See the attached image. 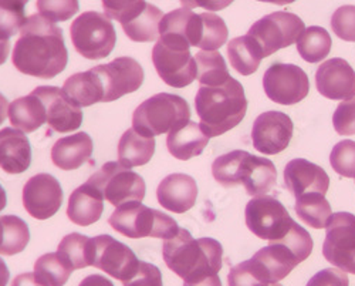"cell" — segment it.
<instances>
[{
    "label": "cell",
    "instance_id": "cell-1",
    "mask_svg": "<svg viewBox=\"0 0 355 286\" xmlns=\"http://www.w3.org/2000/svg\"><path fill=\"white\" fill-rule=\"evenodd\" d=\"M67 59L62 28L40 15L28 16L15 43L13 66L27 76L53 78L66 69Z\"/></svg>",
    "mask_w": 355,
    "mask_h": 286
},
{
    "label": "cell",
    "instance_id": "cell-2",
    "mask_svg": "<svg viewBox=\"0 0 355 286\" xmlns=\"http://www.w3.org/2000/svg\"><path fill=\"white\" fill-rule=\"evenodd\" d=\"M222 255L223 248L219 241L214 238L195 239L184 228L173 238L166 239L162 246L166 267L188 283L218 275L222 269Z\"/></svg>",
    "mask_w": 355,
    "mask_h": 286
},
{
    "label": "cell",
    "instance_id": "cell-3",
    "mask_svg": "<svg viewBox=\"0 0 355 286\" xmlns=\"http://www.w3.org/2000/svg\"><path fill=\"white\" fill-rule=\"evenodd\" d=\"M195 108L202 131L209 138L222 135L246 116L248 100L243 85L233 77L216 87L200 85L195 97Z\"/></svg>",
    "mask_w": 355,
    "mask_h": 286
},
{
    "label": "cell",
    "instance_id": "cell-4",
    "mask_svg": "<svg viewBox=\"0 0 355 286\" xmlns=\"http://www.w3.org/2000/svg\"><path fill=\"white\" fill-rule=\"evenodd\" d=\"M214 178L226 188L245 185L249 195H268L277 181L273 161L252 155L248 151L234 150L218 157L212 164Z\"/></svg>",
    "mask_w": 355,
    "mask_h": 286
},
{
    "label": "cell",
    "instance_id": "cell-5",
    "mask_svg": "<svg viewBox=\"0 0 355 286\" xmlns=\"http://www.w3.org/2000/svg\"><path fill=\"white\" fill-rule=\"evenodd\" d=\"M108 224L116 233L132 239L138 238H173L181 230L169 215L148 208L139 201L125 203L116 207L108 218Z\"/></svg>",
    "mask_w": 355,
    "mask_h": 286
},
{
    "label": "cell",
    "instance_id": "cell-6",
    "mask_svg": "<svg viewBox=\"0 0 355 286\" xmlns=\"http://www.w3.org/2000/svg\"><path fill=\"white\" fill-rule=\"evenodd\" d=\"M191 108L185 99L158 93L139 104L132 114V128L145 137L171 133L189 121Z\"/></svg>",
    "mask_w": 355,
    "mask_h": 286
},
{
    "label": "cell",
    "instance_id": "cell-7",
    "mask_svg": "<svg viewBox=\"0 0 355 286\" xmlns=\"http://www.w3.org/2000/svg\"><path fill=\"white\" fill-rule=\"evenodd\" d=\"M189 49L188 43L172 37H159L153 49L154 67L171 87L184 89L198 77L196 60Z\"/></svg>",
    "mask_w": 355,
    "mask_h": 286
},
{
    "label": "cell",
    "instance_id": "cell-8",
    "mask_svg": "<svg viewBox=\"0 0 355 286\" xmlns=\"http://www.w3.org/2000/svg\"><path fill=\"white\" fill-rule=\"evenodd\" d=\"M74 49L84 59L100 60L115 47L116 35L110 19L98 12L81 13L70 27Z\"/></svg>",
    "mask_w": 355,
    "mask_h": 286
},
{
    "label": "cell",
    "instance_id": "cell-9",
    "mask_svg": "<svg viewBox=\"0 0 355 286\" xmlns=\"http://www.w3.org/2000/svg\"><path fill=\"white\" fill-rule=\"evenodd\" d=\"M88 183L94 185L103 198L114 207L131 201L141 203L145 198L144 178L120 162L104 164L96 174L88 178Z\"/></svg>",
    "mask_w": 355,
    "mask_h": 286
},
{
    "label": "cell",
    "instance_id": "cell-10",
    "mask_svg": "<svg viewBox=\"0 0 355 286\" xmlns=\"http://www.w3.org/2000/svg\"><path fill=\"white\" fill-rule=\"evenodd\" d=\"M245 217L249 230L257 238L269 242L283 239L295 222L279 199L270 195L252 198L246 205Z\"/></svg>",
    "mask_w": 355,
    "mask_h": 286
},
{
    "label": "cell",
    "instance_id": "cell-11",
    "mask_svg": "<svg viewBox=\"0 0 355 286\" xmlns=\"http://www.w3.org/2000/svg\"><path fill=\"white\" fill-rule=\"evenodd\" d=\"M303 32L304 23L299 16L290 12H275L253 23L248 36L257 43L263 56L268 57L297 42Z\"/></svg>",
    "mask_w": 355,
    "mask_h": 286
},
{
    "label": "cell",
    "instance_id": "cell-12",
    "mask_svg": "<svg viewBox=\"0 0 355 286\" xmlns=\"http://www.w3.org/2000/svg\"><path fill=\"white\" fill-rule=\"evenodd\" d=\"M322 255L331 265L345 274L355 269V215L336 212L327 224Z\"/></svg>",
    "mask_w": 355,
    "mask_h": 286
},
{
    "label": "cell",
    "instance_id": "cell-13",
    "mask_svg": "<svg viewBox=\"0 0 355 286\" xmlns=\"http://www.w3.org/2000/svg\"><path fill=\"white\" fill-rule=\"evenodd\" d=\"M263 89L272 101L282 106L297 104L310 93V81L306 72L286 63H276L266 70Z\"/></svg>",
    "mask_w": 355,
    "mask_h": 286
},
{
    "label": "cell",
    "instance_id": "cell-14",
    "mask_svg": "<svg viewBox=\"0 0 355 286\" xmlns=\"http://www.w3.org/2000/svg\"><path fill=\"white\" fill-rule=\"evenodd\" d=\"M139 264L135 253L112 237L98 235L92 238V267L107 275L125 282L137 274Z\"/></svg>",
    "mask_w": 355,
    "mask_h": 286
},
{
    "label": "cell",
    "instance_id": "cell-15",
    "mask_svg": "<svg viewBox=\"0 0 355 286\" xmlns=\"http://www.w3.org/2000/svg\"><path fill=\"white\" fill-rule=\"evenodd\" d=\"M104 87V103L115 101L137 92L144 81L141 65L131 57H118L108 65L93 67Z\"/></svg>",
    "mask_w": 355,
    "mask_h": 286
},
{
    "label": "cell",
    "instance_id": "cell-16",
    "mask_svg": "<svg viewBox=\"0 0 355 286\" xmlns=\"http://www.w3.org/2000/svg\"><path fill=\"white\" fill-rule=\"evenodd\" d=\"M291 138L293 121L282 111H266L253 123V147L266 155H276L286 150Z\"/></svg>",
    "mask_w": 355,
    "mask_h": 286
},
{
    "label": "cell",
    "instance_id": "cell-17",
    "mask_svg": "<svg viewBox=\"0 0 355 286\" xmlns=\"http://www.w3.org/2000/svg\"><path fill=\"white\" fill-rule=\"evenodd\" d=\"M23 207L35 219L51 218L62 207L63 190L53 176L37 174L23 187Z\"/></svg>",
    "mask_w": 355,
    "mask_h": 286
},
{
    "label": "cell",
    "instance_id": "cell-18",
    "mask_svg": "<svg viewBox=\"0 0 355 286\" xmlns=\"http://www.w3.org/2000/svg\"><path fill=\"white\" fill-rule=\"evenodd\" d=\"M46 107L47 124L57 133L77 130L83 123L81 108L63 92L53 85H40L32 92Z\"/></svg>",
    "mask_w": 355,
    "mask_h": 286
},
{
    "label": "cell",
    "instance_id": "cell-19",
    "mask_svg": "<svg viewBox=\"0 0 355 286\" xmlns=\"http://www.w3.org/2000/svg\"><path fill=\"white\" fill-rule=\"evenodd\" d=\"M315 85L321 96L348 101L355 97V70L340 57L324 62L315 72Z\"/></svg>",
    "mask_w": 355,
    "mask_h": 286
},
{
    "label": "cell",
    "instance_id": "cell-20",
    "mask_svg": "<svg viewBox=\"0 0 355 286\" xmlns=\"http://www.w3.org/2000/svg\"><path fill=\"white\" fill-rule=\"evenodd\" d=\"M284 184L294 198L318 192L325 195L330 187V178L325 171L304 158H295L284 167Z\"/></svg>",
    "mask_w": 355,
    "mask_h": 286
},
{
    "label": "cell",
    "instance_id": "cell-21",
    "mask_svg": "<svg viewBox=\"0 0 355 286\" xmlns=\"http://www.w3.org/2000/svg\"><path fill=\"white\" fill-rule=\"evenodd\" d=\"M157 198L162 208L175 214H184L189 211L196 203V181L187 174H169L159 183Z\"/></svg>",
    "mask_w": 355,
    "mask_h": 286
},
{
    "label": "cell",
    "instance_id": "cell-22",
    "mask_svg": "<svg viewBox=\"0 0 355 286\" xmlns=\"http://www.w3.org/2000/svg\"><path fill=\"white\" fill-rule=\"evenodd\" d=\"M31 162L32 149L26 134L12 127L0 130V168L9 174H20Z\"/></svg>",
    "mask_w": 355,
    "mask_h": 286
},
{
    "label": "cell",
    "instance_id": "cell-23",
    "mask_svg": "<svg viewBox=\"0 0 355 286\" xmlns=\"http://www.w3.org/2000/svg\"><path fill=\"white\" fill-rule=\"evenodd\" d=\"M103 201L104 198L100 191L87 181L71 192L67 205V217L73 224L80 226L93 225L101 218L104 211Z\"/></svg>",
    "mask_w": 355,
    "mask_h": 286
},
{
    "label": "cell",
    "instance_id": "cell-24",
    "mask_svg": "<svg viewBox=\"0 0 355 286\" xmlns=\"http://www.w3.org/2000/svg\"><path fill=\"white\" fill-rule=\"evenodd\" d=\"M92 155L93 140L87 133H77L57 140L51 149L53 164L64 171L80 168Z\"/></svg>",
    "mask_w": 355,
    "mask_h": 286
},
{
    "label": "cell",
    "instance_id": "cell-25",
    "mask_svg": "<svg viewBox=\"0 0 355 286\" xmlns=\"http://www.w3.org/2000/svg\"><path fill=\"white\" fill-rule=\"evenodd\" d=\"M209 137L206 135L200 126L195 121H188L168 133L166 147L171 155L181 161H188L203 153L208 146Z\"/></svg>",
    "mask_w": 355,
    "mask_h": 286
},
{
    "label": "cell",
    "instance_id": "cell-26",
    "mask_svg": "<svg viewBox=\"0 0 355 286\" xmlns=\"http://www.w3.org/2000/svg\"><path fill=\"white\" fill-rule=\"evenodd\" d=\"M8 116L12 127L21 133H33L47 123L46 107L43 101L33 93L16 99L9 104Z\"/></svg>",
    "mask_w": 355,
    "mask_h": 286
},
{
    "label": "cell",
    "instance_id": "cell-27",
    "mask_svg": "<svg viewBox=\"0 0 355 286\" xmlns=\"http://www.w3.org/2000/svg\"><path fill=\"white\" fill-rule=\"evenodd\" d=\"M63 92L80 108L104 103L103 83L93 69L70 76L63 84Z\"/></svg>",
    "mask_w": 355,
    "mask_h": 286
},
{
    "label": "cell",
    "instance_id": "cell-28",
    "mask_svg": "<svg viewBox=\"0 0 355 286\" xmlns=\"http://www.w3.org/2000/svg\"><path fill=\"white\" fill-rule=\"evenodd\" d=\"M154 153L155 138L145 137L134 128L127 130L118 142V162L130 169L150 162Z\"/></svg>",
    "mask_w": 355,
    "mask_h": 286
},
{
    "label": "cell",
    "instance_id": "cell-29",
    "mask_svg": "<svg viewBox=\"0 0 355 286\" xmlns=\"http://www.w3.org/2000/svg\"><path fill=\"white\" fill-rule=\"evenodd\" d=\"M227 57L230 66L242 76L253 74L263 59V51L257 43L246 36L236 37L227 44Z\"/></svg>",
    "mask_w": 355,
    "mask_h": 286
},
{
    "label": "cell",
    "instance_id": "cell-30",
    "mask_svg": "<svg viewBox=\"0 0 355 286\" xmlns=\"http://www.w3.org/2000/svg\"><path fill=\"white\" fill-rule=\"evenodd\" d=\"M294 211L304 224L315 228V230H321V228L327 226L333 215L327 198L318 192H311L295 198Z\"/></svg>",
    "mask_w": 355,
    "mask_h": 286
},
{
    "label": "cell",
    "instance_id": "cell-31",
    "mask_svg": "<svg viewBox=\"0 0 355 286\" xmlns=\"http://www.w3.org/2000/svg\"><path fill=\"white\" fill-rule=\"evenodd\" d=\"M162 17V12L157 6L146 3L144 10L138 16H135L131 22L123 24L124 33L132 42H154L159 36V23Z\"/></svg>",
    "mask_w": 355,
    "mask_h": 286
},
{
    "label": "cell",
    "instance_id": "cell-32",
    "mask_svg": "<svg viewBox=\"0 0 355 286\" xmlns=\"http://www.w3.org/2000/svg\"><path fill=\"white\" fill-rule=\"evenodd\" d=\"M297 51L307 63H318L330 54L331 37L324 27L310 26L297 39Z\"/></svg>",
    "mask_w": 355,
    "mask_h": 286
},
{
    "label": "cell",
    "instance_id": "cell-33",
    "mask_svg": "<svg viewBox=\"0 0 355 286\" xmlns=\"http://www.w3.org/2000/svg\"><path fill=\"white\" fill-rule=\"evenodd\" d=\"M198 66V80L200 85L206 87H216L225 84L232 76L227 72V66L220 53L215 51H199L195 56Z\"/></svg>",
    "mask_w": 355,
    "mask_h": 286
},
{
    "label": "cell",
    "instance_id": "cell-34",
    "mask_svg": "<svg viewBox=\"0 0 355 286\" xmlns=\"http://www.w3.org/2000/svg\"><path fill=\"white\" fill-rule=\"evenodd\" d=\"M73 271L57 252L42 255L35 264V276L44 286H64Z\"/></svg>",
    "mask_w": 355,
    "mask_h": 286
},
{
    "label": "cell",
    "instance_id": "cell-35",
    "mask_svg": "<svg viewBox=\"0 0 355 286\" xmlns=\"http://www.w3.org/2000/svg\"><path fill=\"white\" fill-rule=\"evenodd\" d=\"M57 253L67 261L74 271L92 267V238L77 233L69 234L58 244Z\"/></svg>",
    "mask_w": 355,
    "mask_h": 286
},
{
    "label": "cell",
    "instance_id": "cell-36",
    "mask_svg": "<svg viewBox=\"0 0 355 286\" xmlns=\"http://www.w3.org/2000/svg\"><path fill=\"white\" fill-rule=\"evenodd\" d=\"M199 24V37L196 47L205 51H215L222 47L229 36L225 20L215 13H202Z\"/></svg>",
    "mask_w": 355,
    "mask_h": 286
},
{
    "label": "cell",
    "instance_id": "cell-37",
    "mask_svg": "<svg viewBox=\"0 0 355 286\" xmlns=\"http://www.w3.org/2000/svg\"><path fill=\"white\" fill-rule=\"evenodd\" d=\"M229 286H270V278L263 264L252 256L250 260L233 267L227 275Z\"/></svg>",
    "mask_w": 355,
    "mask_h": 286
},
{
    "label": "cell",
    "instance_id": "cell-38",
    "mask_svg": "<svg viewBox=\"0 0 355 286\" xmlns=\"http://www.w3.org/2000/svg\"><path fill=\"white\" fill-rule=\"evenodd\" d=\"M24 2L21 0H0V40L9 42L26 22Z\"/></svg>",
    "mask_w": 355,
    "mask_h": 286
},
{
    "label": "cell",
    "instance_id": "cell-39",
    "mask_svg": "<svg viewBox=\"0 0 355 286\" xmlns=\"http://www.w3.org/2000/svg\"><path fill=\"white\" fill-rule=\"evenodd\" d=\"M5 244L0 253L2 255H16L20 253L31 241V233H28L27 224L16 215H5Z\"/></svg>",
    "mask_w": 355,
    "mask_h": 286
},
{
    "label": "cell",
    "instance_id": "cell-40",
    "mask_svg": "<svg viewBox=\"0 0 355 286\" xmlns=\"http://www.w3.org/2000/svg\"><path fill=\"white\" fill-rule=\"evenodd\" d=\"M330 164L341 177L355 178V141L337 142L330 154Z\"/></svg>",
    "mask_w": 355,
    "mask_h": 286
},
{
    "label": "cell",
    "instance_id": "cell-41",
    "mask_svg": "<svg viewBox=\"0 0 355 286\" xmlns=\"http://www.w3.org/2000/svg\"><path fill=\"white\" fill-rule=\"evenodd\" d=\"M36 8L51 23L66 22L78 12V0H37Z\"/></svg>",
    "mask_w": 355,
    "mask_h": 286
},
{
    "label": "cell",
    "instance_id": "cell-42",
    "mask_svg": "<svg viewBox=\"0 0 355 286\" xmlns=\"http://www.w3.org/2000/svg\"><path fill=\"white\" fill-rule=\"evenodd\" d=\"M101 2L105 16L120 22L121 26L138 16L146 5L145 0H101Z\"/></svg>",
    "mask_w": 355,
    "mask_h": 286
},
{
    "label": "cell",
    "instance_id": "cell-43",
    "mask_svg": "<svg viewBox=\"0 0 355 286\" xmlns=\"http://www.w3.org/2000/svg\"><path fill=\"white\" fill-rule=\"evenodd\" d=\"M331 28L336 36L355 43V6L344 5L331 16Z\"/></svg>",
    "mask_w": 355,
    "mask_h": 286
},
{
    "label": "cell",
    "instance_id": "cell-44",
    "mask_svg": "<svg viewBox=\"0 0 355 286\" xmlns=\"http://www.w3.org/2000/svg\"><path fill=\"white\" fill-rule=\"evenodd\" d=\"M333 126L340 135L355 134V99L341 101L337 106L333 114Z\"/></svg>",
    "mask_w": 355,
    "mask_h": 286
},
{
    "label": "cell",
    "instance_id": "cell-45",
    "mask_svg": "<svg viewBox=\"0 0 355 286\" xmlns=\"http://www.w3.org/2000/svg\"><path fill=\"white\" fill-rule=\"evenodd\" d=\"M123 283L124 286H162V275L155 265L141 262L137 274Z\"/></svg>",
    "mask_w": 355,
    "mask_h": 286
},
{
    "label": "cell",
    "instance_id": "cell-46",
    "mask_svg": "<svg viewBox=\"0 0 355 286\" xmlns=\"http://www.w3.org/2000/svg\"><path fill=\"white\" fill-rule=\"evenodd\" d=\"M307 286H349V280L345 272L336 268H327L310 278Z\"/></svg>",
    "mask_w": 355,
    "mask_h": 286
},
{
    "label": "cell",
    "instance_id": "cell-47",
    "mask_svg": "<svg viewBox=\"0 0 355 286\" xmlns=\"http://www.w3.org/2000/svg\"><path fill=\"white\" fill-rule=\"evenodd\" d=\"M234 0H181V3L185 9H195L202 8L208 12H219L230 6Z\"/></svg>",
    "mask_w": 355,
    "mask_h": 286
},
{
    "label": "cell",
    "instance_id": "cell-48",
    "mask_svg": "<svg viewBox=\"0 0 355 286\" xmlns=\"http://www.w3.org/2000/svg\"><path fill=\"white\" fill-rule=\"evenodd\" d=\"M12 286H44V285H42L37 279H36V276H35V274H20V275H17L15 279H13V282H12Z\"/></svg>",
    "mask_w": 355,
    "mask_h": 286
},
{
    "label": "cell",
    "instance_id": "cell-49",
    "mask_svg": "<svg viewBox=\"0 0 355 286\" xmlns=\"http://www.w3.org/2000/svg\"><path fill=\"white\" fill-rule=\"evenodd\" d=\"M78 286H114L110 279H107L103 275H88L84 278Z\"/></svg>",
    "mask_w": 355,
    "mask_h": 286
},
{
    "label": "cell",
    "instance_id": "cell-50",
    "mask_svg": "<svg viewBox=\"0 0 355 286\" xmlns=\"http://www.w3.org/2000/svg\"><path fill=\"white\" fill-rule=\"evenodd\" d=\"M184 286H222V282H220L219 275H214V276H209V278H206L200 282H195V283L184 282Z\"/></svg>",
    "mask_w": 355,
    "mask_h": 286
},
{
    "label": "cell",
    "instance_id": "cell-51",
    "mask_svg": "<svg viewBox=\"0 0 355 286\" xmlns=\"http://www.w3.org/2000/svg\"><path fill=\"white\" fill-rule=\"evenodd\" d=\"M9 278H10V274L6 267V262L0 258V286H8Z\"/></svg>",
    "mask_w": 355,
    "mask_h": 286
},
{
    "label": "cell",
    "instance_id": "cell-52",
    "mask_svg": "<svg viewBox=\"0 0 355 286\" xmlns=\"http://www.w3.org/2000/svg\"><path fill=\"white\" fill-rule=\"evenodd\" d=\"M9 51H10V43L0 40V66H2L8 60Z\"/></svg>",
    "mask_w": 355,
    "mask_h": 286
},
{
    "label": "cell",
    "instance_id": "cell-53",
    "mask_svg": "<svg viewBox=\"0 0 355 286\" xmlns=\"http://www.w3.org/2000/svg\"><path fill=\"white\" fill-rule=\"evenodd\" d=\"M8 110H9V103L2 94H0V124H3L8 116Z\"/></svg>",
    "mask_w": 355,
    "mask_h": 286
},
{
    "label": "cell",
    "instance_id": "cell-54",
    "mask_svg": "<svg viewBox=\"0 0 355 286\" xmlns=\"http://www.w3.org/2000/svg\"><path fill=\"white\" fill-rule=\"evenodd\" d=\"M257 2H264V3H273V5L284 6V5H290V3L295 2V0H257Z\"/></svg>",
    "mask_w": 355,
    "mask_h": 286
},
{
    "label": "cell",
    "instance_id": "cell-55",
    "mask_svg": "<svg viewBox=\"0 0 355 286\" xmlns=\"http://www.w3.org/2000/svg\"><path fill=\"white\" fill-rule=\"evenodd\" d=\"M6 203H8V198H6V192L3 190V187L0 185V212H2L6 207Z\"/></svg>",
    "mask_w": 355,
    "mask_h": 286
},
{
    "label": "cell",
    "instance_id": "cell-56",
    "mask_svg": "<svg viewBox=\"0 0 355 286\" xmlns=\"http://www.w3.org/2000/svg\"><path fill=\"white\" fill-rule=\"evenodd\" d=\"M5 244V224H3V217H0V251H2Z\"/></svg>",
    "mask_w": 355,
    "mask_h": 286
},
{
    "label": "cell",
    "instance_id": "cell-57",
    "mask_svg": "<svg viewBox=\"0 0 355 286\" xmlns=\"http://www.w3.org/2000/svg\"><path fill=\"white\" fill-rule=\"evenodd\" d=\"M270 286H282V285H279V283H272Z\"/></svg>",
    "mask_w": 355,
    "mask_h": 286
},
{
    "label": "cell",
    "instance_id": "cell-58",
    "mask_svg": "<svg viewBox=\"0 0 355 286\" xmlns=\"http://www.w3.org/2000/svg\"><path fill=\"white\" fill-rule=\"evenodd\" d=\"M21 2H24V3H27V2H28V0H21Z\"/></svg>",
    "mask_w": 355,
    "mask_h": 286
}]
</instances>
